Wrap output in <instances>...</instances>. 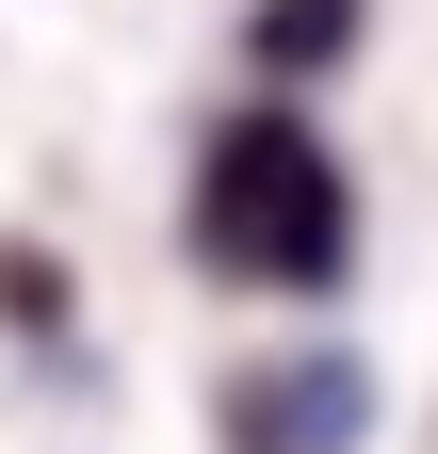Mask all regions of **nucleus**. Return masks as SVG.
Instances as JSON below:
<instances>
[{"instance_id":"obj_1","label":"nucleus","mask_w":438,"mask_h":454,"mask_svg":"<svg viewBox=\"0 0 438 454\" xmlns=\"http://www.w3.org/2000/svg\"><path fill=\"white\" fill-rule=\"evenodd\" d=\"M195 244L228 276H260V293H309V276L341 260V179H325V146L309 130H228L211 179H195Z\"/></svg>"}]
</instances>
